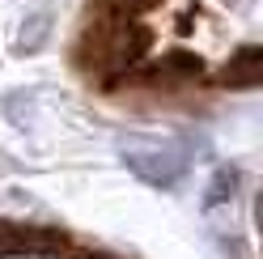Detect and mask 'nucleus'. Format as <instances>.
<instances>
[{"instance_id":"f257e3e1","label":"nucleus","mask_w":263,"mask_h":259,"mask_svg":"<svg viewBox=\"0 0 263 259\" xmlns=\"http://www.w3.org/2000/svg\"><path fill=\"white\" fill-rule=\"evenodd\" d=\"M64 247H68V234L64 230L0 221V259L5 255H60Z\"/></svg>"},{"instance_id":"f03ea898","label":"nucleus","mask_w":263,"mask_h":259,"mask_svg":"<svg viewBox=\"0 0 263 259\" xmlns=\"http://www.w3.org/2000/svg\"><path fill=\"white\" fill-rule=\"evenodd\" d=\"M149 85H183V81H200L204 77V64L195 60L191 51H170L161 64H153V68L140 72Z\"/></svg>"},{"instance_id":"7ed1b4c3","label":"nucleus","mask_w":263,"mask_h":259,"mask_svg":"<svg viewBox=\"0 0 263 259\" xmlns=\"http://www.w3.org/2000/svg\"><path fill=\"white\" fill-rule=\"evenodd\" d=\"M259 64H263V51H259V47H242V51L217 72V85H234V89L259 85Z\"/></svg>"},{"instance_id":"20e7f679","label":"nucleus","mask_w":263,"mask_h":259,"mask_svg":"<svg viewBox=\"0 0 263 259\" xmlns=\"http://www.w3.org/2000/svg\"><path fill=\"white\" fill-rule=\"evenodd\" d=\"M93 9H106V13H119V17H144L153 5H161V0H89Z\"/></svg>"},{"instance_id":"39448f33","label":"nucleus","mask_w":263,"mask_h":259,"mask_svg":"<svg viewBox=\"0 0 263 259\" xmlns=\"http://www.w3.org/2000/svg\"><path fill=\"white\" fill-rule=\"evenodd\" d=\"M77 259H119V255H106V251H93V255H77Z\"/></svg>"}]
</instances>
